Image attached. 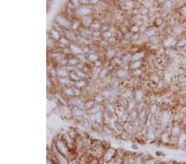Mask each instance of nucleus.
Masks as SVG:
<instances>
[{
    "mask_svg": "<svg viewBox=\"0 0 186 164\" xmlns=\"http://www.w3.org/2000/svg\"><path fill=\"white\" fill-rule=\"evenodd\" d=\"M55 149L59 153L62 154L63 156L68 157L70 154V152H69V147H68V145L65 143V141L63 140L62 138H60V139H56L55 141Z\"/></svg>",
    "mask_w": 186,
    "mask_h": 164,
    "instance_id": "1",
    "label": "nucleus"
},
{
    "mask_svg": "<svg viewBox=\"0 0 186 164\" xmlns=\"http://www.w3.org/2000/svg\"><path fill=\"white\" fill-rule=\"evenodd\" d=\"M52 160L55 162L56 164H70V162L68 160V157L63 156L62 154L59 153L55 149V153H53L52 154Z\"/></svg>",
    "mask_w": 186,
    "mask_h": 164,
    "instance_id": "2",
    "label": "nucleus"
},
{
    "mask_svg": "<svg viewBox=\"0 0 186 164\" xmlns=\"http://www.w3.org/2000/svg\"><path fill=\"white\" fill-rule=\"evenodd\" d=\"M115 157H116V151L113 148H108L103 153L102 159H103V162H112Z\"/></svg>",
    "mask_w": 186,
    "mask_h": 164,
    "instance_id": "3",
    "label": "nucleus"
},
{
    "mask_svg": "<svg viewBox=\"0 0 186 164\" xmlns=\"http://www.w3.org/2000/svg\"><path fill=\"white\" fill-rule=\"evenodd\" d=\"M56 23L58 24L59 26L61 27H63V28H70L71 27V23L69 22L68 18H66L64 16H58L56 17Z\"/></svg>",
    "mask_w": 186,
    "mask_h": 164,
    "instance_id": "4",
    "label": "nucleus"
},
{
    "mask_svg": "<svg viewBox=\"0 0 186 164\" xmlns=\"http://www.w3.org/2000/svg\"><path fill=\"white\" fill-rule=\"evenodd\" d=\"M75 13L79 16L86 17L91 13V8L89 7H86V6H82V7L77 8L75 9Z\"/></svg>",
    "mask_w": 186,
    "mask_h": 164,
    "instance_id": "5",
    "label": "nucleus"
},
{
    "mask_svg": "<svg viewBox=\"0 0 186 164\" xmlns=\"http://www.w3.org/2000/svg\"><path fill=\"white\" fill-rule=\"evenodd\" d=\"M170 119V114L167 110H165L160 115V123L162 126H165L169 123Z\"/></svg>",
    "mask_w": 186,
    "mask_h": 164,
    "instance_id": "6",
    "label": "nucleus"
},
{
    "mask_svg": "<svg viewBox=\"0 0 186 164\" xmlns=\"http://www.w3.org/2000/svg\"><path fill=\"white\" fill-rule=\"evenodd\" d=\"M62 139L65 141V143L68 145V147H69V149L74 147L75 142H74L73 138L70 137V135H69V133H65V134L62 136Z\"/></svg>",
    "mask_w": 186,
    "mask_h": 164,
    "instance_id": "7",
    "label": "nucleus"
},
{
    "mask_svg": "<svg viewBox=\"0 0 186 164\" xmlns=\"http://www.w3.org/2000/svg\"><path fill=\"white\" fill-rule=\"evenodd\" d=\"M69 51L74 55H76V56H79L80 54H84L83 53V49H81V47H79L78 46H76L75 44H70L69 45Z\"/></svg>",
    "mask_w": 186,
    "mask_h": 164,
    "instance_id": "8",
    "label": "nucleus"
},
{
    "mask_svg": "<svg viewBox=\"0 0 186 164\" xmlns=\"http://www.w3.org/2000/svg\"><path fill=\"white\" fill-rule=\"evenodd\" d=\"M177 144L179 147H185L186 145V133L182 132L179 136V138L177 140Z\"/></svg>",
    "mask_w": 186,
    "mask_h": 164,
    "instance_id": "9",
    "label": "nucleus"
},
{
    "mask_svg": "<svg viewBox=\"0 0 186 164\" xmlns=\"http://www.w3.org/2000/svg\"><path fill=\"white\" fill-rule=\"evenodd\" d=\"M50 35L52 40H55V41H60V39L61 38V36L60 34V32H58L55 28L52 29V31L50 32Z\"/></svg>",
    "mask_w": 186,
    "mask_h": 164,
    "instance_id": "10",
    "label": "nucleus"
},
{
    "mask_svg": "<svg viewBox=\"0 0 186 164\" xmlns=\"http://www.w3.org/2000/svg\"><path fill=\"white\" fill-rule=\"evenodd\" d=\"M56 74L58 76H60V78H64V77H67L69 75V72L67 71V70L65 68H60L57 70Z\"/></svg>",
    "mask_w": 186,
    "mask_h": 164,
    "instance_id": "11",
    "label": "nucleus"
},
{
    "mask_svg": "<svg viewBox=\"0 0 186 164\" xmlns=\"http://www.w3.org/2000/svg\"><path fill=\"white\" fill-rule=\"evenodd\" d=\"M145 54L143 51L137 52V53H135V54L132 56V60H131V62H138V61H141V59L143 58Z\"/></svg>",
    "mask_w": 186,
    "mask_h": 164,
    "instance_id": "12",
    "label": "nucleus"
},
{
    "mask_svg": "<svg viewBox=\"0 0 186 164\" xmlns=\"http://www.w3.org/2000/svg\"><path fill=\"white\" fill-rule=\"evenodd\" d=\"M175 38H171V37H169L168 38H166L165 41H164V46L165 47H172L173 45L175 44Z\"/></svg>",
    "mask_w": 186,
    "mask_h": 164,
    "instance_id": "13",
    "label": "nucleus"
},
{
    "mask_svg": "<svg viewBox=\"0 0 186 164\" xmlns=\"http://www.w3.org/2000/svg\"><path fill=\"white\" fill-rule=\"evenodd\" d=\"M156 33V32L154 28H148V29H146V32H145V36L146 37V38H153L154 36L155 35Z\"/></svg>",
    "mask_w": 186,
    "mask_h": 164,
    "instance_id": "14",
    "label": "nucleus"
},
{
    "mask_svg": "<svg viewBox=\"0 0 186 164\" xmlns=\"http://www.w3.org/2000/svg\"><path fill=\"white\" fill-rule=\"evenodd\" d=\"M180 133H181V129H180L179 126H174L171 129V135L172 136H179Z\"/></svg>",
    "mask_w": 186,
    "mask_h": 164,
    "instance_id": "15",
    "label": "nucleus"
},
{
    "mask_svg": "<svg viewBox=\"0 0 186 164\" xmlns=\"http://www.w3.org/2000/svg\"><path fill=\"white\" fill-rule=\"evenodd\" d=\"M87 59L92 62H98V59H99V56L95 53H90V54L87 56Z\"/></svg>",
    "mask_w": 186,
    "mask_h": 164,
    "instance_id": "16",
    "label": "nucleus"
},
{
    "mask_svg": "<svg viewBox=\"0 0 186 164\" xmlns=\"http://www.w3.org/2000/svg\"><path fill=\"white\" fill-rule=\"evenodd\" d=\"M72 113L73 115L75 117H82L84 115V111L81 110V109H79V108H75Z\"/></svg>",
    "mask_w": 186,
    "mask_h": 164,
    "instance_id": "17",
    "label": "nucleus"
},
{
    "mask_svg": "<svg viewBox=\"0 0 186 164\" xmlns=\"http://www.w3.org/2000/svg\"><path fill=\"white\" fill-rule=\"evenodd\" d=\"M146 138H147V139H149V140L154 139L155 134H154V132L152 131V128H149L148 129L146 130Z\"/></svg>",
    "mask_w": 186,
    "mask_h": 164,
    "instance_id": "18",
    "label": "nucleus"
},
{
    "mask_svg": "<svg viewBox=\"0 0 186 164\" xmlns=\"http://www.w3.org/2000/svg\"><path fill=\"white\" fill-rule=\"evenodd\" d=\"M75 86H76L77 89H80V88H83V87H85L86 86V82L83 80H79V81L75 82Z\"/></svg>",
    "mask_w": 186,
    "mask_h": 164,
    "instance_id": "19",
    "label": "nucleus"
},
{
    "mask_svg": "<svg viewBox=\"0 0 186 164\" xmlns=\"http://www.w3.org/2000/svg\"><path fill=\"white\" fill-rule=\"evenodd\" d=\"M116 74H117V77H119V78H123V77H125V76L127 75L128 72H127V71L123 70V69H120V70H118V71L116 72Z\"/></svg>",
    "mask_w": 186,
    "mask_h": 164,
    "instance_id": "20",
    "label": "nucleus"
},
{
    "mask_svg": "<svg viewBox=\"0 0 186 164\" xmlns=\"http://www.w3.org/2000/svg\"><path fill=\"white\" fill-rule=\"evenodd\" d=\"M66 38L69 40V41H73V40H75V35L73 32L72 31H68L66 32Z\"/></svg>",
    "mask_w": 186,
    "mask_h": 164,
    "instance_id": "21",
    "label": "nucleus"
},
{
    "mask_svg": "<svg viewBox=\"0 0 186 164\" xmlns=\"http://www.w3.org/2000/svg\"><path fill=\"white\" fill-rule=\"evenodd\" d=\"M141 65V61H138V62H134L131 63V69H133V70H138V69H140Z\"/></svg>",
    "mask_w": 186,
    "mask_h": 164,
    "instance_id": "22",
    "label": "nucleus"
},
{
    "mask_svg": "<svg viewBox=\"0 0 186 164\" xmlns=\"http://www.w3.org/2000/svg\"><path fill=\"white\" fill-rule=\"evenodd\" d=\"M143 98V92L141 90H137L135 94V99L137 101H140Z\"/></svg>",
    "mask_w": 186,
    "mask_h": 164,
    "instance_id": "23",
    "label": "nucleus"
},
{
    "mask_svg": "<svg viewBox=\"0 0 186 164\" xmlns=\"http://www.w3.org/2000/svg\"><path fill=\"white\" fill-rule=\"evenodd\" d=\"M64 94H66V96H73L75 95V92H74V90L72 88H68L66 87V89L64 90Z\"/></svg>",
    "mask_w": 186,
    "mask_h": 164,
    "instance_id": "24",
    "label": "nucleus"
},
{
    "mask_svg": "<svg viewBox=\"0 0 186 164\" xmlns=\"http://www.w3.org/2000/svg\"><path fill=\"white\" fill-rule=\"evenodd\" d=\"M59 82L61 84V85H68L69 82H70V79L68 77H64V78H60L59 79Z\"/></svg>",
    "mask_w": 186,
    "mask_h": 164,
    "instance_id": "25",
    "label": "nucleus"
},
{
    "mask_svg": "<svg viewBox=\"0 0 186 164\" xmlns=\"http://www.w3.org/2000/svg\"><path fill=\"white\" fill-rule=\"evenodd\" d=\"M78 63H79V60L77 58H75V57H73V58H70L68 60V64H69V65H76Z\"/></svg>",
    "mask_w": 186,
    "mask_h": 164,
    "instance_id": "26",
    "label": "nucleus"
},
{
    "mask_svg": "<svg viewBox=\"0 0 186 164\" xmlns=\"http://www.w3.org/2000/svg\"><path fill=\"white\" fill-rule=\"evenodd\" d=\"M115 54H116V51L114 50H108L106 52V56H107V58H113Z\"/></svg>",
    "mask_w": 186,
    "mask_h": 164,
    "instance_id": "27",
    "label": "nucleus"
},
{
    "mask_svg": "<svg viewBox=\"0 0 186 164\" xmlns=\"http://www.w3.org/2000/svg\"><path fill=\"white\" fill-rule=\"evenodd\" d=\"M102 36H103V38H106V39H109V38H111L112 37H113V34H112V32H111L105 31V32H103Z\"/></svg>",
    "mask_w": 186,
    "mask_h": 164,
    "instance_id": "28",
    "label": "nucleus"
},
{
    "mask_svg": "<svg viewBox=\"0 0 186 164\" xmlns=\"http://www.w3.org/2000/svg\"><path fill=\"white\" fill-rule=\"evenodd\" d=\"M131 60H132V56H131V54H126L123 57V61L125 62H131Z\"/></svg>",
    "mask_w": 186,
    "mask_h": 164,
    "instance_id": "29",
    "label": "nucleus"
},
{
    "mask_svg": "<svg viewBox=\"0 0 186 164\" xmlns=\"http://www.w3.org/2000/svg\"><path fill=\"white\" fill-rule=\"evenodd\" d=\"M129 117H130V119L131 120H137V111H134V110L131 111V114H129Z\"/></svg>",
    "mask_w": 186,
    "mask_h": 164,
    "instance_id": "30",
    "label": "nucleus"
},
{
    "mask_svg": "<svg viewBox=\"0 0 186 164\" xmlns=\"http://www.w3.org/2000/svg\"><path fill=\"white\" fill-rule=\"evenodd\" d=\"M185 45H186V39H182V40L177 41V42H176V46H177V47H185Z\"/></svg>",
    "mask_w": 186,
    "mask_h": 164,
    "instance_id": "31",
    "label": "nucleus"
},
{
    "mask_svg": "<svg viewBox=\"0 0 186 164\" xmlns=\"http://www.w3.org/2000/svg\"><path fill=\"white\" fill-rule=\"evenodd\" d=\"M173 3L171 1H167V2H165V4L163 5V8H165V9H170V8H172Z\"/></svg>",
    "mask_w": 186,
    "mask_h": 164,
    "instance_id": "32",
    "label": "nucleus"
},
{
    "mask_svg": "<svg viewBox=\"0 0 186 164\" xmlns=\"http://www.w3.org/2000/svg\"><path fill=\"white\" fill-rule=\"evenodd\" d=\"M108 74V70L106 68H103V70H101V71L99 72V76L100 78H104Z\"/></svg>",
    "mask_w": 186,
    "mask_h": 164,
    "instance_id": "33",
    "label": "nucleus"
},
{
    "mask_svg": "<svg viewBox=\"0 0 186 164\" xmlns=\"http://www.w3.org/2000/svg\"><path fill=\"white\" fill-rule=\"evenodd\" d=\"M60 41L61 44L64 45V46H66V45L69 43V40H68L66 38H63V37H61V38L60 39V41Z\"/></svg>",
    "mask_w": 186,
    "mask_h": 164,
    "instance_id": "34",
    "label": "nucleus"
},
{
    "mask_svg": "<svg viewBox=\"0 0 186 164\" xmlns=\"http://www.w3.org/2000/svg\"><path fill=\"white\" fill-rule=\"evenodd\" d=\"M79 24H80V23H79V21H75V22L71 24V28H72L73 30H76V29L79 27Z\"/></svg>",
    "mask_w": 186,
    "mask_h": 164,
    "instance_id": "35",
    "label": "nucleus"
},
{
    "mask_svg": "<svg viewBox=\"0 0 186 164\" xmlns=\"http://www.w3.org/2000/svg\"><path fill=\"white\" fill-rule=\"evenodd\" d=\"M84 106L86 108H89V109H92L94 106V101H88V102L84 104Z\"/></svg>",
    "mask_w": 186,
    "mask_h": 164,
    "instance_id": "36",
    "label": "nucleus"
},
{
    "mask_svg": "<svg viewBox=\"0 0 186 164\" xmlns=\"http://www.w3.org/2000/svg\"><path fill=\"white\" fill-rule=\"evenodd\" d=\"M91 27H92V28H93L95 31H97V30H99L100 27H101V26H100L99 23H95L92 24V26H91Z\"/></svg>",
    "mask_w": 186,
    "mask_h": 164,
    "instance_id": "37",
    "label": "nucleus"
},
{
    "mask_svg": "<svg viewBox=\"0 0 186 164\" xmlns=\"http://www.w3.org/2000/svg\"><path fill=\"white\" fill-rule=\"evenodd\" d=\"M134 106H135V101L134 100H132L131 102H129V105H128V109L130 110V111H132L133 109H134Z\"/></svg>",
    "mask_w": 186,
    "mask_h": 164,
    "instance_id": "38",
    "label": "nucleus"
},
{
    "mask_svg": "<svg viewBox=\"0 0 186 164\" xmlns=\"http://www.w3.org/2000/svg\"><path fill=\"white\" fill-rule=\"evenodd\" d=\"M156 109H157V106L155 105H152V107H151V113L154 114L156 112Z\"/></svg>",
    "mask_w": 186,
    "mask_h": 164,
    "instance_id": "39",
    "label": "nucleus"
},
{
    "mask_svg": "<svg viewBox=\"0 0 186 164\" xmlns=\"http://www.w3.org/2000/svg\"><path fill=\"white\" fill-rule=\"evenodd\" d=\"M103 99V96L102 94H100V95H99V96H97L96 97H95V100H97V101H99V102H100V101H102Z\"/></svg>",
    "mask_w": 186,
    "mask_h": 164,
    "instance_id": "40",
    "label": "nucleus"
},
{
    "mask_svg": "<svg viewBox=\"0 0 186 164\" xmlns=\"http://www.w3.org/2000/svg\"><path fill=\"white\" fill-rule=\"evenodd\" d=\"M130 96H131V91L128 90H126V92L123 95V97H124V98H128V97H129Z\"/></svg>",
    "mask_w": 186,
    "mask_h": 164,
    "instance_id": "41",
    "label": "nucleus"
},
{
    "mask_svg": "<svg viewBox=\"0 0 186 164\" xmlns=\"http://www.w3.org/2000/svg\"><path fill=\"white\" fill-rule=\"evenodd\" d=\"M83 19H84V20L87 21V19H88V17H87V16H86V17H83ZM90 20H91V19H90V18H89V20H88V21H89V22H88V24L85 23V22H84V21H82V23L84 24L85 26H88V25H90V24L91 23V21H90Z\"/></svg>",
    "mask_w": 186,
    "mask_h": 164,
    "instance_id": "42",
    "label": "nucleus"
},
{
    "mask_svg": "<svg viewBox=\"0 0 186 164\" xmlns=\"http://www.w3.org/2000/svg\"><path fill=\"white\" fill-rule=\"evenodd\" d=\"M139 30H140V27H138V26H137V25H136V26H133V27H131V31L134 32H136V33H137V32H139Z\"/></svg>",
    "mask_w": 186,
    "mask_h": 164,
    "instance_id": "43",
    "label": "nucleus"
},
{
    "mask_svg": "<svg viewBox=\"0 0 186 164\" xmlns=\"http://www.w3.org/2000/svg\"><path fill=\"white\" fill-rule=\"evenodd\" d=\"M141 74V69H138V70H135L133 71V75H139Z\"/></svg>",
    "mask_w": 186,
    "mask_h": 164,
    "instance_id": "44",
    "label": "nucleus"
},
{
    "mask_svg": "<svg viewBox=\"0 0 186 164\" xmlns=\"http://www.w3.org/2000/svg\"><path fill=\"white\" fill-rule=\"evenodd\" d=\"M46 164H56V163H55V162L52 160V159H51V158H49L48 160H47V163H46Z\"/></svg>",
    "mask_w": 186,
    "mask_h": 164,
    "instance_id": "45",
    "label": "nucleus"
},
{
    "mask_svg": "<svg viewBox=\"0 0 186 164\" xmlns=\"http://www.w3.org/2000/svg\"><path fill=\"white\" fill-rule=\"evenodd\" d=\"M108 42H114V41H115V38H114L112 37V38L108 39Z\"/></svg>",
    "mask_w": 186,
    "mask_h": 164,
    "instance_id": "46",
    "label": "nucleus"
}]
</instances>
